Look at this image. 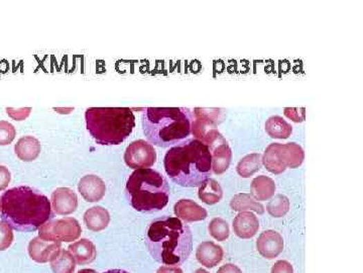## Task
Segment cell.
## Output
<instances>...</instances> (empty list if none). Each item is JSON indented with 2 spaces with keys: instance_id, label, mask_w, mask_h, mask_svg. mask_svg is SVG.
Listing matches in <instances>:
<instances>
[{
  "instance_id": "obj_1",
  "label": "cell",
  "mask_w": 363,
  "mask_h": 273,
  "mask_svg": "<svg viewBox=\"0 0 363 273\" xmlns=\"http://www.w3.org/2000/svg\"><path fill=\"white\" fill-rule=\"evenodd\" d=\"M145 245L158 263L179 267L192 253V232L182 220L164 215L147 227Z\"/></svg>"
},
{
  "instance_id": "obj_2",
  "label": "cell",
  "mask_w": 363,
  "mask_h": 273,
  "mask_svg": "<svg viewBox=\"0 0 363 273\" xmlns=\"http://www.w3.org/2000/svg\"><path fill=\"white\" fill-rule=\"evenodd\" d=\"M0 200L2 221L19 232H34L53 218L50 200L32 187H13Z\"/></svg>"
},
{
  "instance_id": "obj_3",
  "label": "cell",
  "mask_w": 363,
  "mask_h": 273,
  "mask_svg": "<svg viewBox=\"0 0 363 273\" xmlns=\"http://www.w3.org/2000/svg\"><path fill=\"white\" fill-rule=\"evenodd\" d=\"M164 166L167 175L178 186L199 187L212 175V155L201 141L189 139L167 152Z\"/></svg>"
},
{
  "instance_id": "obj_4",
  "label": "cell",
  "mask_w": 363,
  "mask_h": 273,
  "mask_svg": "<svg viewBox=\"0 0 363 273\" xmlns=\"http://www.w3.org/2000/svg\"><path fill=\"white\" fill-rule=\"evenodd\" d=\"M193 112L187 107H147L142 112V130L151 145L169 148L191 135Z\"/></svg>"
},
{
  "instance_id": "obj_5",
  "label": "cell",
  "mask_w": 363,
  "mask_h": 273,
  "mask_svg": "<svg viewBox=\"0 0 363 273\" xmlns=\"http://www.w3.org/2000/svg\"><path fill=\"white\" fill-rule=\"evenodd\" d=\"M171 195L169 182L162 174L151 168L136 169L129 175L125 195L134 210L153 213L166 208Z\"/></svg>"
},
{
  "instance_id": "obj_6",
  "label": "cell",
  "mask_w": 363,
  "mask_h": 273,
  "mask_svg": "<svg viewBox=\"0 0 363 273\" xmlns=\"http://www.w3.org/2000/svg\"><path fill=\"white\" fill-rule=\"evenodd\" d=\"M86 127L99 145H120L133 133L136 116L129 107H89Z\"/></svg>"
},
{
  "instance_id": "obj_7",
  "label": "cell",
  "mask_w": 363,
  "mask_h": 273,
  "mask_svg": "<svg viewBox=\"0 0 363 273\" xmlns=\"http://www.w3.org/2000/svg\"><path fill=\"white\" fill-rule=\"evenodd\" d=\"M304 159V150L297 143H272L266 149L263 155V164L270 173L281 174L285 173L287 168L294 169L301 166Z\"/></svg>"
},
{
  "instance_id": "obj_8",
  "label": "cell",
  "mask_w": 363,
  "mask_h": 273,
  "mask_svg": "<svg viewBox=\"0 0 363 273\" xmlns=\"http://www.w3.org/2000/svg\"><path fill=\"white\" fill-rule=\"evenodd\" d=\"M82 234L81 224L74 218L52 220L39 229V237L48 241H76Z\"/></svg>"
},
{
  "instance_id": "obj_9",
  "label": "cell",
  "mask_w": 363,
  "mask_h": 273,
  "mask_svg": "<svg viewBox=\"0 0 363 273\" xmlns=\"http://www.w3.org/2000/svg\"><path fill=\"white\" fill-rule=\"evenodd\" d=\"M124 162L129 168L136 170L149 168L157 162V151L153 145L147 141H133L125 150Z\"/></svg>"
},
{
  "instance_id": "obj_10",
  "label": "cell",
  "mask_w": 363,
  "mask_h": 273,
  "mask_svg": "<svg viewBox=\"0 0 363 273\" xmlns=\"http://www.w3.org/2000/svg\"><path fill=\"white\" fill-rule=\"evenodd\" d=\"M205 145L209 147L212 155L213 173L217 175L225 173L230 168L232 159V151L225 139L217 131L209 136Z\"/></svg>"
},
{
  "instance_id": "obj_11",
  "label": "cell",
  "mask_w": 363,
  "mask_h": 273,
  "mask_svg": "<svg viewBox=\"0 0 363 273\" xmlns=\"http://www.w3.org/2000/svg\"><path fill=\"white\" fill-rule=\"evenodd\" d=\"M62 250L60 242L48 241L39 236L34 238L28 244V254L37 263H48L54 261Z\"/></svg>"
},
{
  "instance_id": "obj_12",
  "label": "cell",
  "mask_w": 363,
  "mask_h": 273,
  "mask_svg": "<svg viewBox=\"0 0 363 273\" xmlns=\"http://www.w3.org/2000/svg\"><path fill=\"white\" fill-rule=\"evenodd\" d=\"M52 210L57 215H68L75 213L78 209V197L69 187H59L50 197Z\"/></svg>"
},
{
  "instance_id": "obj_13",
  "label": "cell",
  "mask_w": 363,
  "mask_h": 273,
  "mask_svg": "<svg viewBox=\"0 0 363 273\" xmlns=\"http://www.w3.org/2000/svg\"><path fill=\"white\" fill-rule=\"evenodd\" d=\"M257 249L263 258L268 261L277 258L283 250V237L276 231H265L257 239Z\"/></svg>"
},
{
  "instance_id": "obj_14",
  "label": "cell",
  "mask_w": 363,
  "mask_h": 273,
  "mask_svg": "<svg viewBox=\"0 0 363 273\" xmlns=\"http://www.w3.org/2000/svg\"><path fill=\"white\" fill-rule=\"evenodd\" d=\"M78 191L86 202H98L104 197L106 186L99 176L89 174L81 178L78 184Z\"/></svg>"
},
{
  "instance_id": "obj_15",
  "label": "cell",
  "mask_w": 363,
  "mask_h": 273,
  "mask_svg": "<svg viewBox=\"0 0 363 273\" xmlns=\"http://www.w3.org/2000/svg\"><path fill=\"white\" fill-rule=\"evenodd\" d=\"M174 213L178 219L193 223V222L204 221L208 217L205 209L202 208L192 200H180L174 206Z\"/></svg>"
},
{
  "instance_id": "obj_16",
  "label": "cell",
  "mask_w": 363,
  "mask_h": 273,
  "mask_svg": "<svg viewBox=\"0 0 363 273\" xmlns=\"http://www.w3.org/2000/svg\"><path fill=\"white\" fill-rule=\"evenodd\" d=\"M233 231L241 239L254 238L259 230V221L252 211H241L233 220Z\"/></svg>"
},
{
  "instance_id": "obj_17",
  "label": "cell",
  "mask_w": 363,
  "mask_h": 273,
  "mask_svg": "<svg viewBox=\"0 0 363 273\" xmlns=\"http://www.w3.org/2000/svg\"><path fill=\"white\" fill-rule=\"evenodd\" d=\"M224 251L214 242H202L196 250V258L206 268H214L223 261Z\"/></svg>"
},
{
  "instance_id": "obj_18",
  "label": "cell",
  "mask_w": 363,
  "mask_h": 273,
  "mask_svg": "<svg viewBox=\"0 0 363 273\" xmlns=\"http://www.w3.org/2000/svg\"><path fill=\"white\" fill-rule=\"evenodd\" d=\"M69 252L74 257L75 261L79 265L92 263L96 259L97 249L93 242L88 239H81L74 242L68 247Z\"/></svg>"
},
{
  "instance_id": "obj_19",
  "label": "cell",
  "mask_w": 363,
  "mask_h": 273,
  "mask_svg": "<svg viewBox=\"0 0 363 273\" xmlns=\"http://www.w3.org/2000/svg\"><path fill=\"white\" fill-rule=\"evenodd\" d=\"M41 143L32 136H21L15 146L17 157L24 162H32L36 160L41 154Z\"/></svg>"
},
{
  "instance_id": "obj_20",
  "label": "cell",
  "mask_w": 363,
  "mask_h": 273,
  "mask_svg": "<svg viewBox=\"0 0 363 273\" xmlns=\"http://www.w3.org/2000/svg\"><path fill=\"white\" fill-rule=\"evenodd\" d=\"M84 224L86 228L93 232L105 230L110 223V215L106 209L102 206H93L85 211Z\"/></svg>"
},
{
  "instance_id": "obj_21",
  "label": "cell",
  "mask_w": 363,
  "mask_h": 273,
  "mask_svg": "<svg viewBox=\"0 0 363 273\" xmlns=\"http://www.w3.org/2000/svg\"><path fill=\"white\" fill-rule=\"evenodd\" d=\"M276 184L272 178L266 175L257 176L250 186L252 197L259 202L272 199L276 193Z\"/></svg>"
},
{
  "instance_id": "obj_22",
  "label": "cell",
  "mask_w": 363,
  "mask_h": 273,
  "mask_svg": "<svg viewBox=\"0 0 363 273\" xmlns=\"http://www.w3.org/2000/svg\"><path fill=\"white\" fill-rule=\"evenodd\" d=\"M198 197L204 204L213 206L222 200L223 191L216 180L208 178L198 188Z\"/></svg>"
},
{
  "instance_id": "obj_23",
  "label": "cell",
  "mask_w": 363,
  "mask_h": 273,
  "mask_svg": "<svg viewBox=\"0 0 363 273\" xmlns=\"http://www.w3.org/2000/svg\"><path fill=\"white\" fill-rule=\"evenodd\" d=\"M230 206L233 211H255V213L263 215L265 208L263 204L255 200L250 193H239L231 200Z\"/></svg>"
},
{
  "instance_id": "obj_24",
  "label": "cell",
  "mask_w": 363,
  "mask_h": 273,
  "mask_svg": "<svg viewBox=\"0 0 363 273\" xmlns=\"http://www.w3.org/2000/svg\"><path fill=\"white\" fill-rule=\"evenodd\" d=\"M266 131L270 138L288 139L292 133V125L281 116H270L266 123Z\"/></svg>"
},
{
  "instance_id": "obj_25",
  "label": "cell",
  "mask_w": 363,
  "mask_h": 273,
  "mask_svg": "<svg viewBox=\"0 0 363 273\" xmlns=\"http://www.w3.org/2000/svg\"><path fill=\"white\" fill-rule=\"evenodd\" d=\"M263 165V156L259 153L248 154L239 162L236 171L241 177L250 178L257 171L261 170Z\"/></svg>"
},
{
  "instance_id": "obj_26",
  "label": "cell",
  "mask_w": 363,
  "mask_h": 273,
  "mask_svg": "<svg viewBox=\"0 0 363 273\" xmlns=\"http://www.w3.org/2000/svg\"><path fill=\"white\" fill-rule=\"evenodd\" d=\"M50 268L54 273H74L76 261L68 250H61L60 254L50 261Z\"/></svg>"
},
{
  "instance_id": "obj_27",
  "label": "cell",
  "mask_w": 363,
  "mask_h": 273,
  "mask_svg": "<svg viewBox=\"0 0 363 273\" xmlns=\"http://www.w3.org/2000/svg\"><path fill=\"white\" fill-rule=\"evenodd\" d=\"M290 210V200L286 195H278L274 197L268 206H266V211L272 217L281 218L287 215Z\"/></svg>"
},
{
  "instance_id": "obj_28",
  "label": "cell",
  "mask_w": 363,
  "mask_h": 273,
  "mask_svg": "<svg viewBox=\"0 0 363 273\" xmlns=\"http://www.w3.org/2000/svg\"><path fill=\"white\" fill-rule=\"evenodd\" d=\"M209 234L218 242H223L228 239L230 229L227 222L222 218H214L208 226Z\"/></svg>"
},
{
  "instance_id": "obj_29",
  "label": "cell",
  "mask_w": 363,
  "mask_h": 273,
  "mask_svg": "<svg viewBox=\"0 0 363 273\" xmlns=\"http://www.w3.org/2000/svg\"><path fill=\"white\" fill-rule=\"evenodd\" d=\"M17 136V130L6 121H0V146L12 144Z\"/></svg>"
},
{
  "instance_id": "obj_30",
  "label": "cell",
  "mask_w": 363,
  "mask_h": 273,
  "mask_svg": "<svg viewBox=\"0 0 363 273\" xmlns=\"http://www.w3.org/2000/svg\"><path fill=\"white\" fill-rule=\"evenodd\" d=\"M12 242V229L6 222H0V251L10 248Z\"/></svg>"
},
{
  "instance_id": "obj_31",
  "label": "cell",
  "mask_w": 363,
  "mask_h": 273,
  "mask_svg": "<svg viewBox=\"0 0 363 273\" xmlns=\"http://www.w3.org/2000/svg\"><path fill=\"white\" fill-rule=\"evenodd\" d=\"M305 111L306 109L302 107V109H296V107H287L285 109V116L287 118H290L292 122L295 123H302L305 120Z\"/></svg>"
},
{
  "instance_id": "obj_32",
  "label": "cell",
  "mask_w": 363,
  "mask_h": 273,
  "mask_svg": "<svg viewBox=\"0 0 363 273\" xmlns=\"http://www.w3.org/2000/svg\"><path fill=\"white\" fill-rule=\"evenodd\" d=\"M30 112H32L30 107L19 109H12V107H8V109H6V112H8V116L15 121H24V118L30 116Z\"/></svg>"
},
{
  "instance_id": "obj_33",
  "label": "cell",
  "mask_w": 363,
  "mask_h": 273,
  "mask_svg": "<svg viewBox=\"0 0 363 273\" xmlns=\"http://www.w3.org/2000/svg\"><path fill=\"white\" fill-rule=\"evenodd\" d=\"M270 273H294V268L290 262L279 261L272 265Z\"/></svg>"
},
{
  "instance_id": "obj_34",
  "label": "cell",
  "mask_w": 363,
  "mask_h": 273,
  "mask_svg": "<svg viewBox=\"0 0 363 273\" xmlns=\"http://www.w3.org/2000/svg\"><path fill=\"white\" fill-rule=\"evenodd\" d=\"M10 180H12L10 171L6 166L0 165V191L8 188V186H10Z\"/></svg>"
},
{
  "instance_id": "obj_35",
  "label": "cell",
  "mask_w": 363,
  "mask_h": 273,
  "mask_svg": "<svg viewBox=\"0 0 363 273\" xmlns=\"http://www.w3.org/2000/svg\"><path fill=\"white\" fill-rule=\"evenodd\" d=\"M216 273H242L241 268L232 263L222 265Z\"/></svg>"
},
{
  "instance_id": "obj_36",
  "label": "cell",
  "mask_w": 363,
  "mask_h": 273,
  "mask_svg": "<svg viewBox=\"0 0 363 273\" xmlns=\"http://www.w3.org/2000/svg\"><path fill=\"white\" fill-rule=\"evenodd\" d=\"M157 273H184L181 268L178 266H160Z\"/></svg>"
},
{
  "instance_id": "obj_37",
  "label": "cell",
  "mask_w": 363,
  "mask_h": 273,
  "mask_svg": "<svg viewBox=\"0 0 363 273\" xmlns=\"http://www.w3.org/2000/svg\"><path fill=\"white\" fill-rule=\"evenodd\" d=\"M103 273H129V272H125V270H109V272H105Z\"/></svg>"
},
{
  "instance_id": "obj_38",
  "label": "cell",
  "mask_w": 363,
  "mask_h": 273,
  "mask_svg": "<svg viewBox=\"0 0 363 273\" xmlns=\"http://www.w3.org/2000/svg\"><path fill=\"white\" fill-rule=\"evenodd\" d=\"M78 273H97V272L93 270H80V272H78Z\"/></svg>"
},
{
  "instance_id": "obj_39",
  "label": "cell",
  "mask_w": 363,
  "mask_h": 273,
  "mask_svg": "<svg viewBox=\"0 0 363 273\" xmlns=\"http://www.w3.org/2000/svg\"><path fill=\"white\" fill-rule=\"evenodd\" d=\"M194 273H210L207 272V270H203V268H199V270H196Z\"/></svg>"
},
{
  "instance_id": "obj_40",
  "label": "cell",
  "mask_w": 363,
  "mask_h": 273,
  "mask_svg": "<svg viewBox=\"0 0 363 273\" xmlns=\"http://www.w3.org/2000/svg\"><path fill=\"white\" fill-rule=\"evenodd\" d=\"M0 211H1V200H0Z\"/></svg>"
}]
</instances>
